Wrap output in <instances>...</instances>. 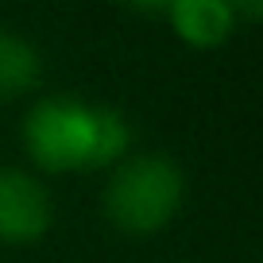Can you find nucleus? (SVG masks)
I'll use <instances>...</instances> for the list:
<instances>
[{"instance_id":"2","label":"nucleus","mask_w":263,"mask_h":263,"mask_svg":"<svg viewBox=\"0 0 263 263\" xmlns=\"http://www.w3.org/2000/svg\"><path fill=\"white\" fill-rule=\"evenodd\" d=\"M186 201V174L163 151H128L108 171V186L101 194L105 217L120 232L147 236L178 217Z\"/></svg>"},{"instance_id":"5","label":"nucleus","mask_w":263,"mask_h":263,"mask_svg":"<svg viewBox=\"0 0 263 263\" xmlns=\"http://www.w3.org/2000/svg\"><path fill=\"white\" fill-rule=\"evenodd\" d=\"M43 78V54L24 31L0 27V97H20Z\"/></svg>"},{"instance_id":"3","label":"nucleus","mask_w":263,"mask_h":263,"mask_svg":"<svg viewBox=\"0 0 263 263\" xmlns=\"http://www.w3.org/2000/svg\"><path fill=\"white\" fill-rule=\"evenodd\" d=\"M54 221V201L43 178L24 166H0V240L31 244Z\"/></svg>"},{"instance_id":"1","label":"nucleus","mask_w":263,"mask_h":263,"mask_svg":"<svg viewBox=\"0 0 263 263\" xmlns=\"http://www.w3.org/2000/svg\"><path fill=\"white\" fill-rule=\"evenodd\" d=\"M24 147L47 171L116 166L132 151V120L78 93H47L24 116Z\"/></svg>"},{"instance_id":"4","label":"nucleus","mask_w":263,"mask_h":263,"mask_svg":"<svg viewBox=\"0 0 263 263\" xmlns=\"http://www.w3.org/2000/svg\"><path fill=\"white\" fill-rule=\"evenodd\" d=\"M163 16L171 20L174 35L190 47H217L236 27V12L229 0H174L163 8Z\"/></svg>"}]
</instances>
